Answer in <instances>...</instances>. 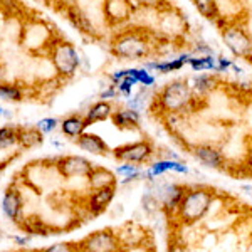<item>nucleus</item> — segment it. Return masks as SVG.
<instances>
[{
	"label": "nucleus",
	"instance_id": "nucleus-1",
	"mask_svg": "<svg viewBox=\"0 0 252 252\" xmlns=\"http://www.w3.org/2000/svg\"><path fill=\"white\" fill-rule=\"evenodd\" d=\"M157 103L166 115H180L193 104V91L189 81L178 79L165 84L157 94Z\"/></svg>",
	"mask_w": 252,
	"mask_h": 252
},
{
	"label": "nucleus",
	"instance_id": "nucleus-2",
	"mask_svg": "<svg viewBox=\"0 0 252 252\" xmlns=\"http://www.w3.org/2000/svg\"><path fill=\"white\" fill-rule=\"evenodd\" d=\"M214 202V192L209 189H190L185 190L180 204L177 207V215L184 223H197L205 217Z\"/></svg>",
	"mask_w": 252,
	"mask_h": 252
},
{
	"label": "nucleus",
	"instance_id": "nucleus-3",
	"mask_svg": "<svg viewBox=\"0 0 252 252\" xmlns=\"http://www.w3.org/2000/svg\"><path fill=\"white\" fill-rule=\"evenodd\" d=\"M150 51H152L150 40L146 39L145 34L138 31L121 32L111 42V52L121 59L140 61L150 56Z\"/></svg>",
	"mask_w": 252,
	"mask_h": 252
},
{
	"label": "nucleus",
	"instance_id": "nucleus-4",
	"mask_svg": "<svg viewBox=\"0 0 252 252\" xmlns=\"http://www.w3.org/2000/svg\"><path fill=\"white\" fill-rule=\"evenodd\" d=\"M49 58L54 66L56 72L61 78L67 79L72 78L78 71L81 59L79 54L76 51V47L72 44L66 42V40H52L51 47H49Z\"/></svg>",
	"mask_w": 252,
	"mask_h": 252
},
{
	"label": "nucleus",
	"instance_id": "nucleus-5",
	"mask_svg": "<svg viewBox=\"0 0 252 252\" xmlns=\"http://www.w3.org/2000/svg\"><path fill=\"white\" fill-rule=\"evenodd\" d=\"M121 249L120 235L111 229L96 230L79 242V251L84 252H115Z\"/></svg>",
	"mask_w": 252,
	"mask_h": 252
},
{
	"label": "nucleus",
	"instance_id": "nucleus-6",
	"mask_svg": "<svg viewBox=\"0 0 252 252\" xmlns=\"http://www.w3.org/2000/svg\"><path fill=\"white\" fill-rule=\"evenodd\" d=\"M153 155V145L150 140L135 141V143H126L116 146L113 150V157L123 163H145Z\"/></svg>",
	"mask_w": 252,
	"mask_h": 252
},
{
	"label": "nucleus",
	"instance_id": "nucleus-7",
	"mask_svg": "<svg viewBox=\"0 0 252 252\" xmlns=\"http://www.w3.org/2000/svg\"><path fill=\"white\" fill-rule=\"evenodd\" d=\"M222 39L225 42L227 49L237 58L251 59L252 58V39L242 27L232 26L223 29Z\"/></svg>",
	"mask_w": 252,
	"mask_h": 252
},
{
	"label": "nucleus",
	"instance_id": "nucleus-8",
	"mask_svg": "<svg viewBox=\"0 0 252 252\" xmlns=\"http://www.w3.org/2000/svg\"><path fill=\"white\" fill-rule=\"evenodd\" d=\"M94 163H91L89 160L78 155H67L61 157L56 161V168L61 177L64 178H76V177H88V173L91 172V168Z\"/></svg>",
	"mask_w": 252,
	"mask_h": 252
},
{
	"label": "nucleus",
	"instance_id": "nucleus-9",
	"mask_svg": "<svg viewBox=\"0 0 252 252\" xmlns=\"http://www.w3.org/2000/svg\"><path fill=\"white\" fill-rule=\"evenodd\" d=\"M185 190V187L178 184H158L153 195L157 197L160 207H163L165 210H177Z\"/></svg>",
	"mask_w": 252,
	"mask_h": 252
},
{
	"label": "nucleus",
	"instance_id": "nucleus-10",
	"mask_svg": "<svg viewBox=\"0 0 252 252\" xmlns=\"http://www.w3.org/2000/svg\"><path fill=\"white\" fill-rule=\"evenodd\" d=\"M104 14L111 24L126 22L131 17V0H106Z\"/></svg>",
	"mask_w": 252,
	"mask_h": 252
},
{
	"label": "nucleus",
	"instance_id": "nucleus-11",
	"mask_svg": "<svg viewBox=\"0 0 252 252\" xmlns=\"http://www.w3.org/2000/svg\"><path fill=\"white\" fill-rule=\"evenodd\" d=\"M76 145H78L83 152L91 153V155H96V157L109 155V146L106 145V141L101 136L94 135V133H83V135H79L78 140H76Z\"/></svg>",
	"mask_w": 252,
	"mask_h": 252
},
{
	"label": "nucleus",
	"instance_id": "nucleus-12",
	"mask_svg": "<svg viewBox=\"0 0 252 252\" xmlns=\"http://www.w3.org/2000/svg\"><path fill=\"white\" fill-rule=\"evenodd\" d=\"M193 157L200 161L202 165L209 166L214 170H220L223 166V157L215 146L210 145H197L193 146Z\"/></svg>",
	"mask_w": 252,
	"mask_h": 252
},
{
	"label": "nucleus",
	"instance_id": "nucleus-13",
	"mask_svg": "<svg viewBox=\"0 0 252 252\" xmlns=\"http://www.w3.org/2000/svg\"><path fill=\"white\" fill-rule=\"evenodd\" d=\"M115 192H116V185L93 190L91 197H89V200H88V209L91 210V214L99 215L101 212H104V209H106V207L111 204L113 198H115Z\"/></svg>",
	"mask_w": 252,
	"mask_h": 252
},
{
	"label": "nucleus",
	"instance_id": "nucleus-14",
	"mask_svg": "<svg viewBox=\"0 0 252 252\" xmlns=\"http://www.w3.org/2000/svg\"><path fill=\"white\" fill-rule=\"evenodd\" d=\"M22 195L17 189H9L2 198V212L10 219V220L17 222L20 214H22Z\"/></svg>",
	"mask_w": 252,
	"mask_h": 252
},
{
	"label": "nucleus",
	"instance_id": "nucleus-15",
	"mask_svg": "<svg viewBox=\"0 0 252 252\" xmlns=\"http://www.w3.org/2000/svg\"><path fill=\"white\" fill-rule=\"evenodd\" d=\"M86 178H88V185L91 190L116 185V175L113 173L111 170L103 168V166H93Z\"/></svg>",
	"mask_w": 252,
	"mask_h": 252
},
{
	"label": "nucleus",
	"instance_id": "nucleus-16",
	"mask_svg": "<svg viewBox=\"0 0 252 252\" xmlns=\"http://www.w3.org/2000/svg\"><path fill=\"white\" fill-rule=\"evenodd\" d=\"M44 133L40 131L37 126H17V143L24 150L35 148L42 143Z\"/></svg>",
	"mask_w": 252,
	"mask_h": 252
},
{
	"label": "nucleus",
	"instance_id": "nucleus-17",
	"mask_svg": "<svg viewBox=\"0 0 252 252\" xmlns=\"http://www.w3.org/2000/svg\"><path fill=\"white\" fill-rule=\"evenodd\" d=\"M111 121L116 128L120 129H131L136 128L138 123H140V113L138 109H120V111H115L111 115Z\"/></svg>",
	"mask_w": 252,
	"mask_h": 252
},
{
	"label": "nucleus",
	"instance_id": "nucleus-18",
	"mask_svg": "<svg viewBox=\"0 0 252 252\" xmlns=\"http://www.w3.org/2000/svg\"><path fill=\"white\" fill-rule=\"evenodd\" d=\"M190 58H192V54H182V56H178V58L170 59V61H161V63H146L145 67L146 69H155V71H158V72H163V74H166V72L180 71L185 64H189Z\"/></svg>",
	"mask_w": 252,
	"mask_h": 252
},
{
	"label": "nucleus",
	"instance_id": "nucleus-19",
	"mask_svg": "<svg viewBox=\"0 0 252 252\" xmlns=\"http://www.w3.org/2000/svg\"><path fill=\"white\" fill-rule=\"evenodd\" d=\"M113 115V108H111V103H108L106 99H101L99 103L93 104L91 108H89L88 115L84 116V120H86L88 126L89 125H94L97 121H106L109 120Z\"/></svg>",
	"mask_w": 252,
	"mask_h": 252
},
{
	"label": "nucleus",
	"instance_id": "nucleus-20",
	"mask_svg": "<svg viewBox=\"0 0 252 252\" xmlns=\"http://www.w3.org/2000/svg\"><path fill=\"white\" fill-rule=\"evenodd\" d=\"M88 128V123L83 116H78V115H72V116H67L66 120H63L61 123V129L66 136H71V138H78L79 135H83L84 129Z\"/></svg>",
	"mask_w": 252,
	"mask_h": 252
},
{
	"label": "nucleus",
	"instance_id": "nucleus-21",
	"mask_svg": "<svg viewBox=\"0 0 252 252\" xmlns=\"http://www.w3.org/2000/svg\"><path fill=\"white\" fill-rule=\"evenodd\" d=\"M67 19L74 24L81 32H86V34H96V29L93 27V24L89 22V19L86 17V14H83L78 7H71L67 9Z\"/></svg>",
	"mask_w": 252,
	"mask_h": 252
},
{
	"label": "nucleus",
	"instance_id": "nucleus-22",
	"mask_svg": "<svg viewBox=\"0 0 252 252\" xmlns=\"http://www.w3.org/2000/svg\"><path fill=\"white\" fill-rule=\"evenodd\" d=\"M189 64L193 71H217V59L212 56H198V58L192 56Z\"/></svg>",
	"mask_w": 252,
	"mask_h": 252
},
{
	"label": "nucleus",
	"instance_id": "nucleus-23",
	"mask_svg": "<svg viewBox=\"0 0 252 252\" xmlns=\"http://www.w3.org/2000/svg\"><path fill=\"white\" fill-rule=\"evenodd\" d=\"M193 3L205 19L215 20L219 17V7L215 0H193Z\"/></svg>",
	"mask_w": 252,
	"mask_h": 252
},
{
	"label": "nucleus",
	"instance_id": "nucleus-24",
	"mask_svg": "<svg viewBox=\"0 0 252 252\" xmlns=\"http://www.w3.org/2000/svg\"><path fill=\"white\" fill-rule=\"evenodd\" d=\"M192 83L193 84H190L192 91L198 93V94H205V93L212 91V88L215 84V79L210 74H198L197 78L192 81Z\"/></svg>",
	"mask_w": 252,
	"mask_h": 252
},
{
	"label": "nucleus",
	"instance_id": "nucleus-25",
	"mask_svg": "<svg viewBox=\"0 0 252 252\" xmlns=\"http://www.w3.org/2000/svg\"><path fill=\"white\" fill-rule=\"evenodd\" d=\"M17 143V126H2L0 128V150L10 148Z\"/></svg>",
	"mask_w": 252,
	"mask_h": 252
},
{
	"label": "nucleus",
	"instance_id": "nucleus-26",
	"mask_svg": "<svg viewBox=\"0 0 252 252\" xmlns=\"http://www.w3.org/2000/svg\"><path fill=\"white\" fill-rule=\"evenodd\" d=\"M116 173L121 175V177H125L123 180H121V184L125 185V184H129V182L136 180L141 172H140V168H138L136 163H125V165L118 166Z\"/></svg>",
	"mask_w": 252,
	"mask_h": 252
},
{
	"label": "nucleus",
	"instance_id": "nucleus-27",
	"mask_svg": "<svg viewBox=\"0 0 252 252\" xmlns=\"http://www.w3.org/2000/svg\"><path fill=\"white\" fill-rule=\"evenodd\" d=\"M0 99L3 101H20L22 99V89L15 84H0Z\"/></svg>",
	"mask_w": 252,
	"mask_h": 252
},
{
	"label": "nucleus",
	"instance_id": "nucleus-28",
	"mask_svg": "<svg viewBox=\"0 0 252 252\" xmlns=\"http://www.w3.org/2000/svg\"><path fill=\"white\" fill-rule=\"evenodd\" d=\"M22 229L31 235H37V234L46 235L47 234V227L44 225L40 219H27V220L22 223Z\"/></svg>",
	"mask_w": 252,
	"mask_h": 252
},
{
	"label": "nucleus",
	"instance_id": "nucleus-29",
	"mask_svg": "<svg viewBox=\"0 0 252 252\" xmlns=\"http://www.w3.org/2000/svg\"><path fill=\"white\" fill-rule=\"evenodd\" d=\"M71 251H79V242L71 244V242H59L54 246L44 249V252H71Z\"/></svg>",
	"mask_w": 252,
	"mask_h": 252
},
{
	"label": "nucleus",
	"instance_id": "nucleus-30",
	"mask_svg": "<svg viewBox=\"0 0 252 252\" xmlns=\"http://www.w3.org/2000/svg\"><path fill=\"white\" fill-rule=\"evenodd\" d=\"M141 204H143V209L146 212H157L158 209H160V204H158L157 197L152 193H146L143 198H141Z\"/></svg>",
	"mask_w": 252,
	"mask_h": 252
},
{
	"label": "nucleus",
	"instance_id": "nucleus-31",
	"mask_svg": "<svg viewBox=\"0 0 252 252\" xmlns=\"http://www.w3.org/2000/svg\"><path fill=\"white\" fill-rule=\"evenodd\" d=\"M58 125H59V121L56 120V118H44V120L37 121L35 126H37L42 133H52L56 128H58Z\"/></svg>",
	"mask_w": 252,
	"mask_h": 252
},
{
	"label": "nucleus",
	"instance_id": "nucleus-32",
	"mask_svg": "<svg viewBox=\"0 0 252 252\" xmlns=\"http://www.w3.org/2000/svg\"><path fill=\"white\" fill-rule=\"evenodd\" d=\"M138 81H140V84H143V86H153V84H155V78L150 74V71L146 67L138 69Z\"/></svg>",
	"mask_w": 252,
	"mask_h": 252
},
{
	"label": "nucleus",
	"instance_id": "nucleus-33",
	"mask_svg": "<svg viewBox=\"0 0 252 252\" xmlns=\"http://www.w3.org/2000/svg\"><path fill=\"white\" fill-rule=\"evenodd\" d=\"M116 94H118V88L115 86V84H113V86H109V88H106L104 89L103 93H101L99 94V97L101 99H111V97H116Z\"/></svg>",
	"mask_w": 252,
	"mask_h": 252
},
{
	"label": "nucleus",
	"instance_id": "nucleus-34",
	"mask_svg": "<svg viewBox=\"0 0 252 252\" xmlns=\"http://www.w3.org/2000/svg\"><path fill=\"white\" fill-rule=\"evenodd\" d=\"M232 67V61L230 59H225V58H219L217 59V71L222 72V71H229Z\"/></svg>",
	"mask_w": 252,
	"mask_h": 252
},
{
	"label": "nucleus",
	"instance_id": "nucleus-35",
	"mask_svg": "<svg viewBox=\"0 0 252 252\" xmlns=\"http://www.w3.org/2000/svg\"><path fill=\"white\" fill-rule=\"evenodd\" d=\"M135 2L141 3V5H150V7H153V5H158V3H161V0H135Z\"/></svg>",
	"mask_w": 252,
	"mask_h": 252
},
{
	"label": "nucleus",
	"instance_id": "nucleus-36",
	"mask_svg": "<svg viewBox=\"0 0 252 252\" xmlns=\"http://www.w3.org/2000/svg\"><path fill=\"white\" fill-rule=\"evenodd\" d=\"M14 241L19 244V246H26V244H29L31 237L27 235V237H14Z\"/></svg>",
	"mask_w": 252,
	"mask_h": 252
},
{
	"label": "nucleus",
	"instance_id": "nucleus-37",
	"mask_svg": "<svg viewBox=\"0 0 252 252\" xmlns=\"http://www.w3.org/2000/svg\"><path fill=\"white\" fill-rule=\"evenodd\" d=\"M3 83V66L0 64V84Z\"/></svg>",
	"mask_w": 252,
	"mask_h": 252
},
{
	"label": "nucleus",
	"instance_id": "nucleus-38",
	"mask_svg": "<svg viewBox=\"0 0 252 252\" xmlns=\"http://www.w3.org/2000/svg\"><path fill=\"white\" fill-rule=\"evenodd\" d=\"M0 115H3V109H2V106H0Z\"/></svg>",
	"mask_w": 252,
	"mask_h": 252
}]
</instances>
